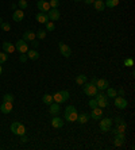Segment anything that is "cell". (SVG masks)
<instances>
[{
  "instance_id": "cb8c5ba5",
  "label": "cell",
  "mask_w": 135,
  "mask_h": 150,
  "mask_svg": "<svg viewBox=\"0 0 135 150\" xmlns=\"http://www.w3.org/2000/svg\"><path fill=\"white\" fill-rule=\"evenodd\" d=\"M61 111V107H59L58 103H52L50 104V108H49V112L52 114V115H57L58 112Z\"/></svg>"
},
{
  "instance_id": "4fadbf2b",
  "label": "cell",
  "mask_w": 135,
  "mask_h": 150,
  "mask_svg": "<svg viewBox=\"0 0 135 150\" xmlns=\"http://www.w3.org/2000/svg\"><path fill=\"white\" fill-rule=\"evenodd\" d=\"M37 7H38V10L41 11V12H47V11L50 10V4H49V1H46V0H38V1H37Z\"/></svg>"
},
{
  "instance_id": "d590c367",
  "label": "cell",
  "mask_w": 135,
  "mask_h": 150,
  "mask_svg": "<svg viewBox=\"0 0 135 150\" xmlns=\"http://www.w3.org/2000/svg\"><path fill=\"white\" fill-rule=\"evenodd\" d=\"M49 4H50V8H58L59 0H50V1H49Z\"/></svg>"
},
{
  "instance_id": "7402d4cb",
  "label": "cell",
  "mask_w": 135,
  "mask_h": 150,
  "mask_svg": "<svg viewBox=\"0 0 135 150\" xmlns=\"http://www.w3.org/2000/svg\"><path fill=\"white\" fill-rule=\"evenodd\" d=\"M89 118H90V115H88V114L83 112V114H80V115L77 116V120H76V122H78L80 125H85V123H88Z\"/></svg>"
},
{
  "instance_id": "4dcf8cb0",
  "label": "cell",
  "mask_w": 135,
  "mask_h": 150,
  "mask_svg": "<svg viewBox=\"0 0 135 150\" xmlns=\"http://www.w3.org/2000/svg\"><path fill=\"white\" fill-rule=\"evenodd\" d=\"M46 25V31H54L56 30V25H54V22H52V21H49L47 23H45Z\"/></svg>"
},
{
  "instance_id": "d4e9b609",
  "label": "cell",
  "mask_w": 135,
  "mask_h": 150,
  "mask_svg": "<svg viewBox=\"0 0 135 150\" xmlns=\"http://www.w3.org/2000/svg\"><path fill=\"white\" fill-rule=\"evenodd\" d=\"M93 6H95V10L96 11H104L105 10V4H104L103 0H95Z\"/></svg>"
},
{
  "instance_id": "9a60e30c",
  "label": "cell",
  "mask_w": 135,
  "mask_h": 150,
  "mask_svg": "<svg viewBox=\"0 0 135 150\" xmlns=\"http://www.w3.org/2000/svg\"><path fill=\"white\" fill-rule=\"evenodd\" d=\"M90 118L97 120V119L103 118V108L100 107H96V108H92V112H90Z\"/></svg>"
},
{
  "instance_id": "74e56055",
  "label": "cell",
  "mask_w": 135,
  "mask_h": 150,
  "mask_svg": "<svg viewBox=\"0 0 135 150\" xmlns=\"http://www.w3.org/2000/svg\"><path fill=\"white\" fill-rule=\"evenodd\" d=\"M0 27L3 28L4 31H7V33L11 30V26H10V23H6V22H4V23H1V26H0Z\"/></svg>"
},
{
  "instance_id": "ffe728a7",
  "label": "cell",
  "mask_w": 135,
  "mask_h": 150,
  "mask_svg": "<svg viewBox=\"0 0 135 150\" xmlns=\"http://www.w3.org/2000/svg\"><path fill=\"white\" fill-rule=\"evenodd\" d=\"M26 56H27L28 59H33V61H37L39 58V53L37 52V49H31V50H27L26 53Z\"/></svg>"
},
{
  "instance_id": "2e32d148",
  "label": "cell",
  "mask_w": 135,
  "mask_h": 150,
  "mask_svg": "<svg viewBox=\"0 0 135 150\" xmlns=\"http://www.w3.org/2000/svg\"><path fill=\"white\" fill-rule=\"evenodd\" d=\"M24 18V11L20 10V8H16V10L14 11V14H12V19H14L15 22H22Z\"/></svg>"
},
{
  "instance_id": "836d02e7",
  "label": "cell",
  "mask_w": 135,
  "mask_h": 150,
  "mask_svg": "<svg viewBox=\"0 0 135 150\" xmlns=\"http://www.w3.org/2000/svg\"><path fill=\"white\" fill-rule=\"evenodd\" d=\"M14 95L12 93H6L3 96V101H11V103H12V101H14Z\"/></svg>"
},
{
  "instance_id": "ac0fdd59",
  "label": "cell",
  "mask_w": 135,
  "mask_h": 150,
  "mask_svg": "<svg viewBox=\"0 0 135 150\" xmlns=\"http://www.w3.org/2000/svg\"><path fill=\"white\" fill-rule=\"evenodd\" d=\"M52 126L54 129H62L64 127V120L62 118H59V116H54L52 119Z\"/></svg>"
},
{
  "instance_id": "4316f807",
  "label": "cell",
  "mask_w": 135,
  "mask_h": 150,
  "mask_svg": "<svg viewBox=\"0 0 135 150\" xmlns=\"http://www.w3.org/2000/svg\"><path fill=\"white\" fill-rule=\"evenodd\" d=\"M87 76L85 74H78V76H76V83L78 84V85H83V84L87 83Z\"/></svg>"
},
{
  "instance_id": "b9f144b4",
  "label": "cell",
  "mask_w": 135,
  "mask_h": 150,
  "mask_svg": "<svg viewBox=\"0 0 135 150\" xmlns=\"http://www.w3.org/2000/svg\"><path fill=\"white\" fill-rule=\"evenodd\" d=\"M118 95H119V96H124V89H123V88H122V89H119Z\"/></svg>"
},
{
  "instance_id": "8fae6325",
  "label": "cell",
  "mask_w": 135,
  "mask_h": 150,
  "mask_svg": "<svg viewBox=\"0 0 135 150\" xmlns=\"http://www.w3.org/2000/svg\"><path fill=\"white\" fill-rule=\"evenodd\" d=\"M114 135H115L114 145L116 147L122 146V145L126 142V133H116V134H114Z\"/></svg>"
},
{
  "instance_id": "8992f818",
  "label": "cell",
  "mask_w": 135,
  "mask_h": 150,
  "mask_svg": "<svg viewBox=\"0 0 135 150\" xmlns=\"http://www.w3.org/2000/svg\"><path fill=\"white\" fill-rule=\"evenodd\" d=\"M112 123H114V120H112L111 118H104V119H101V120H100V130L103 131V133L111 131Z\"/></svg>"
},
{
  "instance_id": "9c48e42d",
  "label": "cell",
  "mask_w": 135,
  "mask_h": 150,
  "mask_svg": "<svg viewBox=\"0 0 135 150\" xmlns=\"http://www.w3.org/2000/svg\"><path fill=\"white\" fill-rule=\"evenodd\" d=\"M46 14H47L49 19H50L52 22H56V21H58L59 18H61V12H59L58 8H50Z\"/></svg>"
},
{
  "instance_id": "1f68e13d",
  "label": "cell",
  "mask_w": 135,
  "mask_h": 150,
  "mask_svg": "<svg viewBox=\"0 0 135 150\" xmlns=\"http://www.w3.org/2000/svg\"><path fill=\"white\" fill-rule=\"evenodd\" d=\"M18 6H19V8H20V10H26V8L28 7L27 0H19V1H18Z\"/></svg>"
},
{
  "instance_id": "5bb4252c",
  "label": "cell",
  "mask_w": 135,
  "mask_h": 150,
  "mask_svg": "<svg viewBox=\"0 0 135 150\" xmlns=\"http://www.w3.org/2000/svg\"><path fill=\"white\" fill-rule=\"evenodd\" d=\"M12 103L11 101H3V104L0 105V111L3 112V114H11L12 112Z\"/></svg>"
},
{
  "instance_id": "f35d334b",
  "label": "cell",
  "mask_w": 135,
  "mask_h": 150,
  "mask_svg": "<svg viewBox=\"0 0 135 150\" xmlns=\"http://www.w3.org/2000/svg\"><path fill=\"white\" fill-rule=\"evenodd\" d=\"M30 43H31V46H33V47H34V49H37V47H38V46H39V39H37V38H35L34 41H31V42H30Z\"/></svg>"
},
{
  "instance_id": "ab89813d",
  "label": "cell",
  "mask_w": 135,
  "mask_h": 150,
  "mask_svg": "<svg viewBox=\"0 0 135 150\" xmlns=\"http://www.w3.org/2000/svg\"><path fill=\"white\" fill-rule=\"evenodd\" d=\"M19 59H20V62H26V61H27V56H26V54H22L20 57H19Z\"/></svg>"
},
{
  "instance_id": "603a6c76",
  "label": "cell",
  "mask_w": 135,
  "mask_h": 150,
  "mask_svg": "<svg viewBox=\"0 0 135 150\" xmlns=\"http://www.w3.org/2000/svg\"><path fill=\"white\" fill-rule=\"evenodd\" d=\"M108 105H110V101H108L107 96H103L101 99L97 100V107H100V108H107Z\"/></svg>"
},
{
  "instance_id": "d6986e66",
  "label": "cell",
  "mask_w": 135,
  "mask_h": 150,
  "mask_svg": "<svg viewBox=\"0 0 135 150\" xmlns=\"http://www.w3.org/2000/svg\"><path fill=\"white\" fill-rule=\"evenodd\" d=\"M35 19H37V22H39V23H42V25H45V23H47V22L50 21L46 12H39V14H37V16H35Z\"/></svg>"
},
{
  "instance_id": "277c9868",
  "label": "cell",
  "mask_w": 135,
  "mask_h": 150,
  "mask_svg": "<svg viewBox=\"0 0 135 150\" xmlns=\"http://www.w3.org/2000/svg\"><path fill=\"white\" fill-rule=\"evenodd\" d=\"M68 99H69V92L68 91H57L56 93L53 95V100L56 103H58V104L68 101Z\"/></svg>"
},
{
  "instance_id": "6da1fadb",
  "label": "cell",
  "mask_w": 135,
  "mask_h": 150,
  "mask_svg": "<svg viewBox=\"0 0 135 150\" xmlns=\"http://www.w3.org/2000/svg\"><path fill=\"white\" fill-rule=\"evenodd\" d=\"M77 116H78V112H77V108L74 105H69L65 108V114H64V119L68 120V122H76Z\"/></svg>"
},
{
  "instance_id": "30bf717a",
  "label": "cell",
  "mask_w": 135,
  "mask_h": 150,
  "mask_svg": "<svg viewBox=\"0 0 135 150\" xmlns=\"http://www.w3.org/2000/svg\"><path fill=\"white\" fill-rule=\"evenodd\" d=\"M115 99V105H116V108H120V110H124L127 107V99L124 96H116Z\"/></svg>"
},
{
  "instance_id": "60d3db41",
  "label": "cell",
  "mask_w": 135,
  "mask_h": 150,
  "mask_svg": "<svg viewBox=\"0 0 135 150\" xmlns=\"http://www.w3.org/2000/svg\"><path fill=\"white\" fill-rule=\"evenodd\" d=\"M20 141H22V143H26V142H28V138L23 134V135H22V139H20Z\"/></svg>"
},
{
  "instance_id": "83f0119b",
  "label": "cell",
  "mask_w": 135,
  "mask_h": 150,
  "mask_svg": "<svg viewBox=\"0 0 135 150\" xmlns=\"http://www.w3.org/2000/svg\"><path fill=\"white\" fill-rule=\"evenodd\" d=\"M105 7L108 8H115L119 4V0H105Z\"/></svg>"
},
{
  "instance_id": "e575fe53",
  "label": "cell",
  "mask_w": 135,
  "mask_h": 150,
  "mask_svg": "<svg viewBox=\"0 0 135 150\" xmlns=\"http://www.w3.org/2000/svg\"><path fill=\"white\" fill-rule=\"evenodd\" d=\"M123 64H124V67L131 68L132 65H134V59H132V58H126L124 61H123Z\"/></svg>"
},
{
  "instance_id": "484cf974",
  "label": "cell",
  "mask_w": 135,
  "mask_h": 150,
  "mask_svg": "<svg viewBox=\"0 0 135 150\" xmlns=\"http://www.w3.org/2000/svg\"><path fill=\"white\" fill-rule=\"evenodd\" d=\"M42 101L45 103V104H47V105H50L53 103V95H49V93H46V95H43L42 96Z\"/></svg>"
},
{
  "instance_id": "f1b7e54d",
  "label": "cell",
  "mask_w": 135,
  "mask_h": 150,
  "mask_svg": "<svg viewBox=\"0 0 135 150\" xmlns=\"http://www.w3.org/2000/svg\"><path fill=\"white\" fill-rule=\"evenodd\" d=\"M46 34H47V31L46 30H43V28H39L38 31L35 33V37L38 39H45L46 38Z\"/></svg>"
},
{
  "instance_id": "7a4b0ae2",
  "label": "cell",
  "mask_w": 135,
  "mask_h": 150,
  "mask_svg": "<svg viewBox=\"0 0 135 150\" xmlns=\"http://www.w3.org/2000/svg\"><path fill=\"white\" fill-rule=\"evenodd\" d=\"M115 123H116V127H115V130H112V133L114 134L126 133V130H127V125H126L124 119L122 118V116H116V118H115Z\"/></svg>"
},
{
  "instance_id": "f6af8a7d",
  "label": "cell",
  "mask_w": 135,
  "mask_h": 150,
  "mask_svg": "<svg viewBox=\"0 0 135 150\" xmlns=\"http://www.w3.org/2000/svg\"><path fill=\"white\" fill-rule=\"evenodd\" d=\"M0 74H1V65H0Z\"/></svg>"
},
{
  "instance_id": "ba28073f",
  "label": "cell",
  "mask_w": 135,
  "mask_h": 150,
  "mask_svg": "<svg viewBox=\"0 0 135 150\" xmlns=\"http://www.w3.org/2000/svg\"><path fill=\"white\" fill-rule=\"evenodd\" d=\"M15 49L19 53H22V54H26L28 50V43L26 41H23V39H19L16 42V45H15Z\"/></svg>"
},
{
  "instance_id": "d6a6232c",
  "label": "cell",
  "mask_w": 135,
  "mask_h": 150,
  "mask_svg": "<svg viewBox=\"0 0 135 150\" xmlns=\"http://www.w3.org/2000/svg\"><path fill=\"white\" fill-rule=\"evenodd\" d=\"M7 59H8V54H7V53H4V52L0 53V65H1V64H4V62H7Z\"/></svg>"
},
{
  "instance_id": "7c38bea8",
  "label": "cell",
  "mask_w": 135,
  "mask_h": 150,
  "mask_svg": "<svg viewBox=\"0 0 135 150\" xmlns=\"http://www.w3.org/2000/svg\"><path fill=\"white\" fill-rule=\"evenodd\" d=\"M95 85H96L97 91H105L110 84H108V80H105V79H97Z\"/></svg>"
},
{
  "instance_id": "7bdbcfd3",
  "label": "cell",
  "mask_w": 135,
  "mask_h": 150,
  "mask_svg": "<svg viewBox=\"0 0 135 150\" xmlns=\"http://www.w3.org/2000/svg\"><path fill=\"white\" fill-rule=\"evenodd\" d=\"M95 0H84V3L85 4H93Z\"/></svg>"
},
{
  "instance_id": "ee69618b",
  "label": "cell",
  "mask_w": 135,
  "mask_h": 150,
  "mask_svg": "<svg viewBox=\"0 0 135 150\" xmlns=\"http://www.w3.org/2000/svg\"><path fill=\"white\" fill-rule=\"evenodd\" d=\"M96 80H97V77H93V79L90 80V83H92V84H96Z\"/></svg>"
},
{
  "instance_id": "bcb514c9",
  "label": "cell",
  "mask_w": 135,
  "mask_h": 150,
  "mask_svg": "<svg viewBox=\"0 0 135 150\" xmlns=\"http://www.w3.org/2000/svg\"><path fill=\"white\" fill-rule=\"evenodd\" d=\"M74 1H81V0H74Z\"/></svg>"
},
{
  "instance_id": "3957f363",
  "label": "cell",
  "mask_w": 135,
  "mask_h": 150,
  "mask_svg": "<svg viewBox=\"0 0 135 150\" xmlns=\"http://www.w3.org/2000/svg\"><path fill=\"white\" fill-rule=\"evenodd\" d=\"M83 91H84V93L87 95V96H89V98H95V95L97 93V88H96V85L95 84H92V83H85V84H83Z\"/></svg>"
},
{
  "instance_id": "5b68a950",
  "label": "cell",
  "mask_w": 135,
  "mask_h": 150,
  "mask_svg": "<svg viewBox=\"0 0 135 150\" xmlns=\"http://www.w3.org/2000/svg\"><path fill=\"white\" fill-rule=\"evenodd\" d=\"M11 131H12V134H15V135L22 137L23 134H26V127L19 122H14L11 125Z\"/></svg>"
},
{
  "instance_id": "e0dca14e",
  "label": "cell",
  "mask_w": 135,
  "mask_h": 150,
  "mask_svg": "<svg viewBox=\"0 0 135 150\" xmlns=\"http://www.w3.org/2000/svg\"><path fill=\"white\" fill-rule=\"evenodd\" d=\"M3 50H4V53H7V54H12V53L15 52V45L14 43H11V42H3Z\"/></svg>"
},
{
  "instance_id": "52a82bcc",
  "label": "cell",
  "mask_w": 135,
  "mask_h": 150,
  "mask_svg": "<svg viewBox=\"0 0 135 150\" xmlns=\"http://www.w3.org/2000/svg\"><path fill=\"white\" fill-rule=\"evenodd\" d=\"M58 47H59V53L62 54V57H65V58H69V57L72 56V49H70V46H68L66 43H64V42H59V43H58Z\"/></svg>"
},
{
  "instance_id": "44dd1931",
  "label": "cell",
  "mask_w": 135,
  "mask_h": 150,
  "mask_svg": "<svg viewBox=\"0 0 135 150\" xmlns=\"http://www.w3.org/2000/svg\"><path fill=\"white\" fill-rule=\"evenodd\" d=\"M37 38L35 37V33L34 31H31V30H28V31H26L23 34V41H26V42H31V41H34V39Z\"/></svg>"
},
{
  "instance_id": "8d00e7d4",
  "label": "cell",
  "mask_w": 135,
  "mask_h": 150,
  "mask_svg": "<svg viewBox=\"0 0 135 150\" xmlns=\"http://www.w3.org/2000/svg\"><path fill=\"white\" fill-rule=\"evenodd\" d=\"M89 107H90V108H96V107H97V100L95 98H92L89 100Z\"/></svg>"
},
{
  "instance_id": "f546056e",
  "label": "cell",
  "mask_w": 135,
  "mask_h": 150,
  "mask_svg": "<svg viewBox=\"0 0 135 150\" xmlns=\"http://www.w3.org/2000/svg\"><path fill=\"white\" fill-rule=\"evenodd\" d=\"M118 96V91L115 88H107V98H116Z\"/></svg>"
}]
</instances>
